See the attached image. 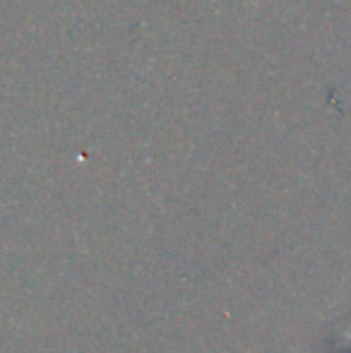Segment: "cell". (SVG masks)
Masks as SVG:
<instances>
[{"instance_id": "6da1fadb", "label": "cell", "mask_w": 351, "mask_h": 353, "mask_svg": "<svg viewBox=\"0 0 351 353\" xmlns=\"http://www.w3.org/2000/svg\"><path fill=\"white\" fill-rule=\"evenodd\" d=\"M344 341H347V346H349V351H351V334H347V339H344Z\"/></svg>"}]
</instances>
